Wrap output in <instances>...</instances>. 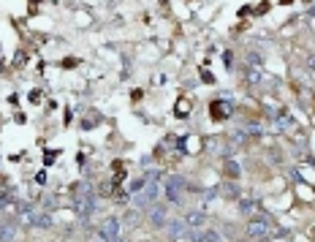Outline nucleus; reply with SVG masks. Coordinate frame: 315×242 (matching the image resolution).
Listing matches in <instances>:
<instances>
[{
	"mask_svg": "<svg viewBox=\"0 0 315 242\" xmlns=\"http://www.w3.org/2000/svg\"><path fill=\"white\" fill-rule=\"evenodd\" d=\"M95 207H98V196H95V190L84 188V185H76V190H74V213L79 215V218H90V215L95 213Z\"/></svg>",
	"mask_w": 315,
	"mask_h": 242,
	"instance_id": "obj_1",
	"label": "nucleus"
},
{
	"mask_svg": "<svg viewBox=\"0 0 315 242\" xmlns=\"http://www.w3.org/2000/svg\"><path fill=\"white\" fill-rule=\"evenodd\" d=\"M123 223H120V218H114V215H109V218H104V223H101L98 229V237L101 240H109V242H120V234H123Z\"/></svg>",
	"mask_w": 315,
	"mask_h": 242,
	"instance_id": "obj_2",
	"label": "nucleus"
},
{
	"mask_svg": "<svg viewBox=\"0 0 315 242\" xmlns=\"http://www.w3.org/2000/svg\"><path fill=\"white\" fill-rule=\"evenodd\" d=\"M166 234H169L171 242H185L187 234H190V226L185 223V218H174L166 220Z\"/></svg>",
	"mask_w": 315,
	"mask_h": 242,
	"instance_id": "obj_3",
	"label": "nucleus"
},
{
	"mask_svg": "<svg viewBox=\"0 0 315 242\" xmlns=\"http://www.w3.org/2000/svg\"><path fill=\"white\" fill-rule=\"evenodd\" d=\"M182 188H185V180L177 177V174H171V177L166 180L163 190H166V199H169V204H180V201H182Z\"/></svg>",
	"mask_w": 315,
	"mask_h": 242,
	"instance_id": "obj_4",
	"label": "nucleus"
},
{
	"mask_svg": "<svg viewBox=\"0 0 315 242\" xmlns=\"http://www.w3.org/2000/svg\"><path fill=\"white\" fill-rule=\"evenodd\" d=\"M266 234H269V220L266 218H253L250 223H247V237H253V240H263Z\"/></svg>",
	"mask_w": 315,
	"mask_h": 242,
	"instance_id": "obj_5",
	"label": "nucleus"
},
{
	"mask_svg": "<svg viewBox=\"0 0 315 242\" xmlns=\"http://www.w3.org/2000/svg\"><path fill=\"white\" fill-rule=\"evenodd\" d=\"M185 223L190 226V229H204L207 213H204V210H199V207H196V210H187V213H185Z\"/></svg>",
	"mask_w": 315,
	"mask_h": 242,
	"instance_id": "obj_6",
	"label": "nucleus"
},
{
	"mask_svg": "<svg viewBox=\"0 0 315 242\" xmlns=\"http://www.w3.org/2000/svg\"><path fill=\"white\" fill-rule=\"evenodd\" d=\"M166 213H169V210H166L163 204H152L150 207V215H147V220H150L152 226H166Z\"/></svg>",
	"mask_w": 315,
	"mask_h": 242,
	"instance_id": "obj_7",
	"label": "nucleus"
},
{
	"mask_svg": "<svg viewBox=\"0 0 315 242\" xmlns=\"http://www.w3.org/2000/svg\"><path fill=\"white\" fill-rule=\"evenodd\" d=\"M30 226H35V229H49V226H52V215L49 213H35V218H33Z\"/></svg>",
	"mask_w": 315,
	"mask_h": 242,
	"instance_id": "obj_8",
	"label": "nucleus"
},
{
	"mask_svg": "<svg viewBox=\"0 0 315 242\" xmlns=\"http://www.w3.org/2000/svg\"><path fill=\"white\" fill-rule=\"evenodd\" d=\"M245 79H247V84H258L263 79V71H261V65H250L247 68V74H245Z\"/></svg>",
	"mask_w": 315,
	"mask_h": 242,
	"instance_id": "obj_9",
	"label": "nucleus"
},
{
	"mask_svg": "<svg viewBox=\"0 0 315 242\" xmlns=\"http://www.w3.org/2000/svg\"><path fill=\"white\" fill-rule=\"evenodd\" d=\"M14 237H17L14 226H0V242H14Z\"/></svg>",
	"mask_w": 315,
	"mask_h": 242,
	"instance_id": "obj_10",
	"label": "nucleus"
},
{
	"mask_svg": "<svg viewBox=\"0 0 315 242\" xmlns=\"http://www.w3.org/2000/svg\"><path fill=\"white\" fill-rule=\"evenodd\" d=\"M223 166H226V171L231 174V177H239V163H236V161H226Z\"/></svg>",
	"mask_w": 315,
	"mask_h": 242,
	"instance_id": "obj_11",
	"label": "nucleus"
},
{
	"mask_svg": "<svg viewBox=\"0 0 315 242\" xmlns=\"http://www.w3.org/2000/svg\"><path fill=\"white\" fill-rule=\"evenodd\" d=\"M201 242H220V234L215 229H204V240Z\"/></svg>",
	"mask_w": 315,
	"mask_h": 242,
	"instance_id": "obj_12",
	"label": "nucleus"
},
{
	"mask_svg": "<svg viewBox=\"0 0 315 242\" xmlns=\"http://www.w3.org/2000/svg\"><path fill=\"white\" fill-rule=\"evenodd\" d=\"M256 201H253V199H242L239 201V210H242V213H253V210H256Z\"/></svg>",
	"mask_w": 315,
	"mask_h": 242,
	"instance_id": "obj_13",
	"label": "nucleus"
},
{
	"mask_svg": "<svg viewBox=\"0 0 315 242\" xmlns=\"http://www.w3.org/2000/svg\"><path fill=\"white\" fill-rule=\"evenodd\" d=\"M261 131H263V128H261V125H258V123H247V125H245V134H253V136H258V134H261Z\"/></svg>",
	"mask_w": 315,
	"mask_h": 242,
	"instance_id": "obj_14",
	"label": "nucleus"
},
{
	"mask_svg": "<svg viewBox=\"0 0 315 242\" xmlns=\"http://www.w3.org/2000/svg\"><path fill=\"white\" fill-rule=\"evenodd\" d=\"M223 188H226V196H231V199H236V196H239L236 185H223Z\"/></svg>",
	"mask_w": 315,
	"mask_h": 242,
	"instance_id": "obj_15",
	"label": "nucleus"
},
{
	"mask_svg": "<svg viewBox=\"0 0 315 242\" xmlns=\"http://www.w3.org/2000/svg\"><path fill=\"white\" fill-rule=\"evenodd\" d=\"M98 196H111V183H104V185H101Z\"/></svg>",
	"mask_w": 315,
	"mask_h": 242,
	"instance_id": "obj_16",
	"label": "nucleus"
},
{
	"mask_svg": "<svg viewBox=\"0 0 315 242\" xmlns=\"http://www.w3.org/2000/svg\"><path fill=\"white\" fill-rule=\"evenodd\" d=\"M307 65H310V68L315 71V54H310V57H307Z\"/></svg>",
	"mask_w": 315,
	"mask_h": 242,
	"instance_id": "obj_17",
	"label": "nucleus"
},
{
	"mask_svg": "<svg viewBox=\"0 0 315 242\" xmlns=\"http://www.w3.org/2000/svg\"><path fill=\"white\" fill-rule=\"evenodd\" d=\"M98 242H109V240H101V237H98Z\"/></svg>",
	"mask_w": 315,
	"mask_h": 242,
	"instance_id": "obj_18",
	"label": "nucleus"
}]
</instances>
